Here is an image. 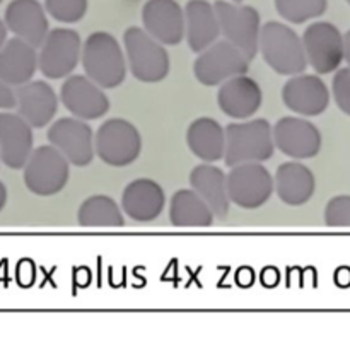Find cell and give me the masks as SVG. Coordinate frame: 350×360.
Instances as JSON below:
<instances>
[{"label":"cell","mask_w":350,"mask_h":360,"mask_svg":"<svg viewBox=\"0 0 350 360\" xmlns=\"http://www.w3.org/2000/svg\"><path fill=\"white\" fill-rule=\"evenodd\" d=\"M146 31L159 43L178 45L185 36V14L175 0H149L142 12Z\"/></svg>","instance_id":"obj_18"},{"label":"cell","mask_w":350,"mask_h":360,"mask_svg":"<svg viewBox=\"0 0 350 360\" xmlns=\"http://www.w3.org/2000/svg\"><path fill=\"white\" fill-rule=\"evenodd\" d=\"M166 195L163 186L151 178L128 183L122 193V210L135 222H152L163 214Z\"/></svg>","instance_id":"obj_15"},{"label":"cell","mask_w":350,"mask_h":360,"mask_svg":"<svg viewBox=\"0 0 350 360\" xmlns=\"http://www.w3.org/2000/svg\"><path fill=\"white\" fill-rule=\"evenodd\" d=\"M6 41H7V27H6V22L0 19V48H2V45Z\"/></svg>","instance_id":"obj_36"},{"label":"cell","mask_w":350,"mask_h":360,"mask_svg":"<svg viewBox=\"0 0 350 360\" xmlns=\"http://www.w3.org/2000/svg\"><path fill=\"white\" fill-rule=\"evenodd\" d=\"M0 2H2V0H0Z\"/></svg>","instance_id":"obj_39"},{"label":"cell","mask_w":350,"mask_h":360,"mask_svg":"<svg viewBox=\"0 0 350 360\" xmlns=\"http://www.w3.org/2000/svg\"><path fill=\"white\" fill-rule=\"evenodd\" d=\"M77 222L82 227H122L123 212L118 203L108 195H92L79 207Z\"/></svg>","instance_id":"obj_28"},{"label":"cell","mask_w":350,"mask_h":360,"mask_svg":"<svg viewBox=\"0 0 350 360\" xmlns=\"http://www.w3.org/2000/svg\"><path fill=\"white\" fill-rule=\"evenodd\" d=\"M272 135L275 149L296 161L315 158L321 150L320 130L304 118H280L272 128Z\"/></svg>","instance_id":"obj_11"},{"label":"cell","mask_w":350,"mask_h":360,"mask_svg":"<svg viewBox=\"0 0 350 360\" xmlns=\"http://www.w3.org/2000/svg\"><path fill=\"white\" fill-rule=\"evenodd\" d=\"M6 27L15 38L35 48L42 45L48 34L46 15L36 0H12L6 9Z\"/></svg>","instance_id":"obj_21"},{"label":"cell","mask_w":350,"mask_h":360,"mask_svg":"<svg viewBox=\"0 0 350 360\" xmlns=\"http://www.w3.org/2000/svg\"><path fill=\"white\" fill-rule=\"evenodd\" d=\"M38 69L35 46L14 38L0 48V81L9 86H23L30 82Z\"/></svg>","instance_id":"obj_24"},{"label":"cell","mask_w":350,"mask_h":360,"mask_svg":"<svg viewBox=\"0 0 350 360\" xmlns=\"http://www.w3.org/2000/svg\"><path fill=\"white\" fill-rule=\"evenodd\" d=\"M333 98L342 113L350 117V67L340 69L333 77Z\"/></svg>","instance_id":"obj_32"},{"label":"cell","mask_w":350,"mask_h":360,"mask_svg":"<svg viewBox=\"0 0 350 360\" xmlns=\"http://www.w3.org/2000/svg\"><path fill=\"white\" fill-rule=\"evenodd\" d=\"M18 115L26 120L33 128H43L51 122L57 113V96L54 89L43 81L26 82L15 91Z\"/></svg>","instance_id":"obj_20"},{"label":"cell","mask_w":350,"mask_h":360,"mask_svg":"<svg viewBox=\"0 0 350 360\" xmlns=\"http://www.w3.org/2000/svg\"><path fill=\"white\" fill-rule=\"evenodd\" d=\"M185 21H187L185 26H187L188 43L193 51H204L205 48L214 45L220 30L215 11L211 4L205 0L188 2Z\"/></svg>","instance_id":"obj_26"},{"label":"cell","mask_w":350,"mask_h":360,"mask_svg":"<svg viewBox=\"0 0 350 360\" xmlns=\"http://www.w3.org/2000/svg\"><path fill=\"white\" fill-rule=\"evenodd\" d=\"M325 224L328 227H350V195H337L328 200Z\"/></svg>","instance_id":"obj_31"},{"label":"cell","mask_w":350,"mask_h":360,"mask_svg":"<svg viewBox=\"0 0 350 360\" xmlns=\"http://www.w3.org/2000/svg\"><path fill=\"white\" fill-rule=\"evenodd\" d=\"M140 150H142V137L127 120H108L94 135V152L108 166H130L139 159Z\"/></svg>","instance_id":"obj_5"},{"label":"cell","mask_w":350,"mask_h":360,"mask_svg":"<svg viewBox=\"0 0 350 360\" xmlns=\"http://www.w3.org/2000/svg\"><path fill=\"white\" fill-rule=\"evenodd\" d=\"M214 212L195 190H178L170 202V221L175 227H208Z\"/></svg>","instance_id":"obj_27"},{"label":"cell","mask_w":350,"mask_h":360,"mask_svg":"<svg viewBox=\"0 0 350 360\" xmlns=\"http://www.w3.org/2000/svg\"><path fill=\"white\" fill-rule=\"evenodd\" d=\"M192 190L202 197V200L211 207L217 219H224L229 214L231 200L227 195L226 173L220 167L211 162L199 164L190 173Z\"/></svg>","instance_id":"obj_23"},{"label":"cell","mask_w":350,"mask_h":360,"mask_svg":"<svg viewBox=\"0 0 350 360\" xmlns=\"http://www.w3.org/2000/svg\"><path fill=\"white\" fill-rule=\"evenodd\" d=\"M42 45L38 67L46 77H65L75 69L80 57V36L74 30H54Z\"/></svg>","instance_id":"obj_13"},{"label":"cell","mask_w":350,"mask_h":360,"mask_svg":"<svg viewBox=\"0 0 350 360\" xmlns=\"http://www.w3.org/2000/svg\"><path fill=\"white\" fill-rule=\"evenodd\" d=\"M306 60L318 74H332L344 62V34L332 22H315L303 34Z\"/></svg>","instance_id":"obj_9"},{"label":"cell","mask_w":350,"mask_h":360,"mask_svg":"<svg viewBox=\"0 0 350 360\" xmlns=\"http://www.w3.org/2000/svg\"><path fill=\"white\" fill-rule=\"evenodd\" d=\"M7 197H9V195H7V186L4 185L2 181H0V212L6 209V205H7Z\"/></svg>","instance_id":"obj_35"},{"label":"cell","mask_w":350,"mask_h":360,"mask_svg":"<svg viewBox=\"0 0 350 360\" xmlns=\"http://www.w3.org/2000/svg\"><path fill=\"white\" fill-rule=\"evenodd\" d=\"M258 48L265 62L282 75L301 74L308 67L303 41L296 31L285 24H265L260 30Z\"/></svg>","instance_id":"obj_2"},{"label":"cell","mask_w":350,"mask_h":360,"mask_svg":"<svg viewBox=\"0 0 350 360\" xmlns=\"http://www.w3.org/2000/svg\"><path fill=\"white\" fill-rule=\"evenodd\" d=\"M187 146L202 162H217L224 159L226 130L212 118H199L188 127Z\"/></svg>","instance_id":"obj_25"},{"label":"cell","mask_w":350,"mask_h":360,"mask_svg":"<svg viewBox=\"0 0 350 360\" xmlns=\"http://www.w3.org/2000/svg\"><path fill=\"white\" fill-rule=\"evenodd\" d=\"M48 142L62 152L68 162L77 167L89 166L94 159L92 128L80 118H62L50 127Z\"/></svg>","instance_id":"obj_10"},{"label":"cell","mask_w":350,"mask_h":360,"mask_svg":"<svg viewBox=\"0 0 350 360\" xmlns=\"http://www.w3.org/2000/svg\"><path fill=\"white\" fill-rule=\"evenodd\" d=\"M347 2H349V4H350V0H347Z\"/></svg>","instance_id":"obj_38"},{"label":"cell","mask_w":350,"mask_h":360,"mask_svg":"<svg viewBox=\"0 0 350 360\" xmlns=\"http://www.w3.org/2000/svg\"><path fill=\"white\" fill-rule=\"evenodd\" d=\"M282 99L285 106L303 117H318L327 111L330 91L318 75H297L284 86Z\"/></svg>","instance_id":"obj_17"},{"label":"cell","mask_w":350,"mask_h":360,"mask_svg":"<svg viewBox=\"0 0 350 360\" xmlns=\"http://www.w3.org/2000/svg\"><path fill=\"white\" fill-rule=\"evenodd\" d=\"M82 65L92 82L101 87H116L125 81V58L118 41L111 34L99 33L87 38L82 50Z\"/></svg>","instance_id":"obj_4"},{"label":"cell","mask_w":350,"mask_h":360,"mask_svg":"<svg viewBox=\"0 0 350 360\" xmlns=\"http://www.w3.org/2000/svg\"><path fill=\"white\" fill-rule=\"evenodd\" d=\"M33 146V127L21 115L0 111V162L9 169H23Z\"/></svg>","instance_id":"obj_14"},{"label":"cell","mask_w":350,"mask_h":360,"mask_svg":"<svg viewBox=\"0 0 350 360\" xmlns=\"http://www.w3.org/2000/svg\"><path fill=\"white\" fill-rule=\"evenodd\" d=\"M215 15L219 30L226 39L235 45L248 60H251L258 50L260 39V15L253 7L235 6L219 0L215 2Z\"/></svg>","instance_id":"obj_8"},{"label":"cell","mask_w":350,"mask_h":360,"mask_svg":"<svg viewBox=\"0 0 350 360\" xmlns=\"http://www.w3.org/2000/svg\"><path fill=\"white\" fill-rule=\"evenodd\" d=\"M316 190V179L313 171L303 162H284L277 167L273 176V191L280 202L289 207H301L313 198Z\"/></svg>","instance_id":"obj_19"},{"label":"cell","mask_w":350,"mask_h":360,"mask_svg":"<svg viewBox=\"0 0 350 360\" xmlns=\"http://www.w3.org/2000/svg\"><path fill=\"white\" fill-rule=\"evenodd\" d=\"M248 70V58L229 41L205 48L195 62V75L205 86H215Z\"/></svg>","instance_id":"obj_12"},{"label":"cell","mask_w":350,"mask_h":360,"mask_svg":"<svg viewBox=\"0 0 350 360\" xmlns=\"http://www.w3.org/2000/svg\"><path fill=\"white\" fill-rule=\"evenodd\" d=\"M226 150L224 162L232 167L244 162H265L275 152L272 127L267 120H251L244 123H231L226 128Z\"/></svg>","instance_id":"obj_1"},{"label":"cell","mask_w":350,"mask_h":360,"mask_svg":"<svg viewBox=\"0 0 350 360\" xmlns=\"http://www.w3.org/2000/svg\"><path fill=\"white\" fill-rule=\"evenodd\" d=\"M279 14L287 21L301 24L320 18L327 11V0H275Z\"/></svg>","instance_id":"obj_29"},{"label":"cell","mask_w":350,"mask_h":360,"mask_svg":"<svg viewBox=\"0 0 350 360\" xmlns=\"http://www.w3.org/2000/svg\"><path fill=\"white\" fill-rule=\"evenodd\" d=\"M217 101L227 117L244 120L258 111L261 105V89L253 79L244 77L243 74L235 75L220 87Z\"/></svg>","instance_id":"obj_22"},{"label":"cell","mask_w":350,"mask_h":360,"mask_svg":"<svg viewBox=\"0 0 350 360\" xmlns=\"http://www.w3.org/2000/svg\"><path fill=\"white\" fill-rule=\"evenodd\" d=\"M344 58L347 60V63L350 67V31H347L344 36Z\"/></svg>","instance_id":"obj_34"},{"label":"cell","mask_w":350,"mask_h":360,"mask_svg":"<svg viewBox=\"0 0 350 360\" xmlns=\"http://www.w3.org/2000/svg\"><path fill=\"white\" fill-rule=\"evenodd\" d=\"M235 2H241V0H235Z\"/></svg>","instance_id":"obj_37"},{"label":"cell","mask_w":350,"mask_h":360,"mask_svg":"<svg viewBox=\"0 0 350 360\" xmlns=\"http://www.w3.org/2000/svg\"><path fill=\"white\" fill-rule=\"evenodd\" d=\"M62 103L80 120H98L110 110V101L101 87L82 75H74L63 84Z\"/></svg>","instance_id":"obj_16"},{"label":"cell","mask_w":350,"mask_h":360,"mask_svg":"<svg viewBox=\"0 0 350 360\" xmlns=\"http://www.w3.org/2000/svg\"><path fill=\"white\" fill-rule=\"evenodd\" d=\"M226 181L229 200L241 209H260L273 195V176L261 162L232 166Z\"/></svg>","instance_id":"obj_6"},{"label":"cell","mask_w":350,"mask_h":360,"mask_svg":"<svg viewBox=\"0 0 350 360\" xmlns=\"http://www.w3.org/2000/svg\"><path fill=\"white\" fill-rule=\"evenodd\" d=\"M128 63L132 74L142 82L163 81L170 72V57L158 39L140 27H130L125 33Z\"/></svg>","instance_id":"obj_7"},{"label":"cell","mask_w":350,"mask_h":360,"mask_svg":"<svg viewBox=\"0 0 350 360\" xmlns=\"http://www.w3.org/2000/svg\"><path fill=\"white\" fill-rule=\"evenodd\" d=\"M15 108V93L11 89L9 84L0 81V110H11Z\"/></svg>","instance_id":"obj_33"},{"label":"cell","mask_w":350,"mask_h":360,"mask_svg":"<svg viewBox=\"0 0 350 360\" xmlns=\"http://www.w3.org/2000/svg\"><path fill=\"white\" fill-rule=\"evenodd\" d=\"M46 9L57 21L77 22L87 11V0H46Z\"/></svg>","instance_id":"obj_30"},{"label":"cell","mask_w":350,"mask_h":360,"mask_svg":"<svg viewBox=\"0 0 350 360\" xmlns=\"http://www.w3.org/2000/svg\"><path fill=\"white\" fill-rule=\"evenodd\" d=\"M70 162L54 146L33 149L24 164V185L33 195L51 197L67 186L70 178Z\"/></svg>","instance_id":"obj_3"}]
</instances>
